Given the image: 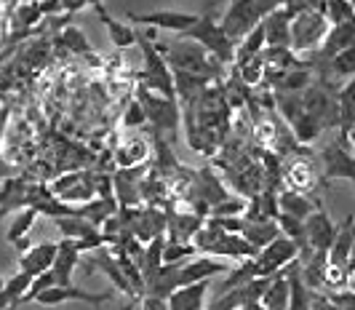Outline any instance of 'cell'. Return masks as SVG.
I'll list each match as a JSON object with an SVG mask.
<instances>
[{
    "label": "cell",
    "mask_w": 355,
    "mask_h": 310,
    "mask_svg": "<svg viewBox=\"0 0 355 310\" xmlns=\"http://www.w3.org/2000/svg\"><path fill=\"white\" fill-rule=\"evenodd\" d=\"M137 24H147V27H160V30H174V33H187L190 27H196L200 17L198 14H184V11H153V14H128Z\"/></svg>",
    "instance_id": "obj_13"
},
{
    "label": "cell",
    "mask_w": 355,
    "mask_h": 310,
    "mask_svg": "<svg viewBox=\"0 0 355 310\" xmlns=\"http://www.w3.org/2000/svg\"><path fill=\"white\" fill-rule=\"evenodd\" d=\"M329 73L334 78H355V43L329 62Z\"/></svg>",
    "instance_id": "obj_33"
},
{
    "label": "cell",
    "mask_w": 355,
    "mask_h": 310,
    "mask_svg": "<svg viewBox=\"0 0 355 310\" xmlns=\"http://www.w3.org/2000/svg\"><path fill=\"white\" fill-rule=\"evenodd\" d=\"M350 3H353V8H355V0H350Z\"/></svg>",
    "instance_id": "obj_46"
},
{
    "label": "cell",
    "mask_w": 355,
    "mask_h": 310,
    "mask_svg": "<svg viewBox=\"0 0 355 310\" xmlns=\"http://www.w3.org/2000/svg\"><path fill=\"white\" fill-rule=\"evenodd\" d=\"M35 219H37V209H33V206L19 209L14 222H11V227H8V233H6V238H8L14 246L24 243V238H27V233H30V227L35 225Z\"/></svg>",
    "instance_id": "obj_28"
},
{
    "label": "cell",
    "mask_w": 355,
    "mask_h": 310,
    "mask_svg": "<svg viewBox=\"0 0 355 310\" xmlns=\"http://www.w3.org/2000/svg\"><path fill=\"white\" fill-rule=\"evenodd\" d=\"M24 3H40V0H24Z\"/></svg>",
    "instance_id": "obj_44"
},
{
    "label": "cell",
    "mask_w": 355,
    "mask_h": 310,
    "mask_svg": "<svg viewBox=\"0 0 355 310\" xmlns=\"http://www.w3.org/2000/svg\"><path fill=\"white\" fill-rule=\"evenodd\" d=\"M3 284H6V281H3V278H0V289H3Z\"/></svg>",
    "instance_id": "obj_45"
},
{
    "label": "cell",
    "mask_w": 355,
    "mask_h": 310,
    "mask_svg": "<svg viewBox=\"0 0 355 310\" xmlns=\"http://www.w3.org/2000/svg\"><path fill=\"white\" fill-rule=\"evenodd\" d=\"M37 6H40V14L43 17H53V14H62L64 11L62 8V0H40Z\"/></svg>",
    "instance_id": "obj_41"
},
{
    "label": "cell",
    "mask_w": 355,
    "mask_h": 310,
    "mask_svg": "<svg viewBox=\"0 0 355 310\" xmlns=\"http://www.w3.org/2000/svg\"><path fill=\"white\" fill-rule=\"evenodd\" d=\"M211 289V281H200L190 286H179L168 294V310H206V294Z\"/></svg>",
    "instance_id": "obj_14"
},
{
    "label": "cell",
    "mask_w": 355,
    "mask_h": 310,
    "mask_svg": "<svg viewBox=\"0 0 355 310\" xmlns=\"http://www.w3.org/2000/svg\"><path fill=\"white\" fill-rule=\"evenodd\" d=\"M288 297H291V289H288V278H286V270L270 278V286L262 294V308L265 310H288Z\"/></svg>",
    "instance_id": "obj_23"
},
{
    "label": "cell",
    "mask_w": 355,
    "mask_h": 310,
    "mask_svg": "<svg viewBox=\"0 0 355 310\" xmlns=\"http://www.w3.org/2000/svg\"><path fill=\"white\" fill-rule=\"evenodd\" d=\"M62 43H64L67 49H72L75 54H91L89 40H86V35H83L78 27H67V30L62 33Z\"/></svg>",
    "instance_id": "obj_36"
},
{
    "label": "cell",
    "mask_w": 355,
    "mask_h": 310,
    "mask_svg": "<svg viewBox=\"0 0 355 310\" xmlns=\"http://www.w3.org/2000/svg\"><path fill=\"white\" fill-rule=\"evenodd\" d=\"M281 86H284L288 94L304 92L310 86V73L307 70H288V73L281 75Z\"/></svg>",
    "instance_id": "obj_35"
},
{
    "label": "cell",
    "mask_w": 355,
    "mask_h": 310,
    "mask_svg": "<svg viewBox=\"0 0 355 310\" xmlns=\"http://www.w3.org/2000/svg\"><path fill=\"white\" fill-rule=\"evenodd\" d=\"M304 233H307V243H310L313 252L329 255V249H331L334 241H337L339 227L334 225V219L329 217V212L315 209L310 217L304 219Z\"/></svg>",
    "instance_id": "obj_10"
},
{
    "label": "cell",
    "mask_w": 355,
    "mask_h": 310,
    "mask_svg": "<svg viewBox=\"0 0 355 310\" xmlns=\"http://www.w3.org/2000/svg\"><path fill=\"white\" fill-rule=\"evenodd\" d=\"M286 278H288V289H291L288 310H310L313 292L307 289V284L302 281V265H300V259L286 270Z\"/></svg>",
    "instance_id": "obj_20"
},
{
    "label": "cell",
    "mask_w": 355,
    "mask_h": 310,
    "mask_svg": "<svg viewBox=\"0 0 355 310\" xmlns=\"http://www.w3.org/2000/svg\"><path fill=\"white\" fill-rule=\"evenodd\" d=\"M320 161H323V177L326 180H347V182L355 184V153H350L345 137H339L337 142L326 147L320 153Z\"/></svg>",
    "instance_id": "obj_8"
},
{
    "label": "cell",
    "mask_w": 355,
    "mask_h": 310,
    "mask_svg": "<svg viewBox=\"0 0 355 310\" xmlns=\"http://www.w3.org/2000/svg\"><path fill=\"white\" fill-rule=\"evenodd\" d=\"M353 43H355V19L353 21H345V24H331L326 40L320 43V59L331 62L339 51L350 49Z\"/></svg>",
    "instance_id": "obj_17"
},
{
    "label": "cell",
    "mask_w": 355,
    "mask_h": 310,
    "mask_svg": "<svg viewBox=\"0 0 355 310\" xmlns=\"http://www.w3.org/2000/svg\"><path fill=\"white\" fill-rule=\"evenodd\" d=\"M110 297H112V289H107V292H89V289H80V286L70 284V286H51V289H46L35 302L43 305V308H56V305H64V302H86L91 308H102L105 302H110Z\"/></svg>",
    "instance_id": "obj_7"
},
{
    "label": "cell",
    "mask_w": 355,
    "mask_h": 310,
    "mask_svg": "<svg viewBox=\"0 0 355 310\" xmlns=\"http://www.w3.org/2000/svg\"><path fill=\"white\" fill-rule=\"evenodd\" d=\"M310 310H342V308H339V305L334 302V300H331V297H329V294L313 292V302H310Z\"/></svg>",
    "instance_id": "obj_40"
},
{
    "label": "cell",
    "mask_w": 355,
    "mask_h": 310,
    "mask_svg": "<svg viewBox=\"0 0 355 310\" xmlns=\"http://www.w3.org/2000/svg\"><path fill=\"white\" fill-rule=\"evenodd\" d=\"M94 259H96V265H99V268H102V270L112 278V284H115L121 292L128 294V297H134V300H139V297H137V292H134V286H131V281L125 278L123 268L118 265V259H112V257H107V255H96Z\"/></svg>",
    "instance_id": "obj_29"
},
{
    "label": "cell",
    "mask_w": 355,
    "mask_h": 310,
    "mask_svg": "<svg viewBox=\"0 0 355 310\" xmlns=\"http://www.w3.org/2000/svg\"><path fill=\"white\" fill-rule=\"evenodd\" d=\"M166 62L174 67V73L198 75V78H206V80H211L216 75V67H219V62L200 43L184 40V37H177L174 43H168Z\"/></svg>",
    "instance_id": "obj_1"
},
{
    "label": "cell",
    "mask_w": 355,
    "mask_h": 310,
    "mask_svg": "<svg viewBox=\"0 0 355 310\" xmlns=\"http://www.w3.org/2000/svg\"><path fill=\"white\" fill-rule=\"evenodd\" d=\"M323 17L329 24H345L355 19V8L350 0H323Z\"/></svg>",
    "instance_id": "obj_31"
},
{
    "label": "cell",
    "mask_w": 355,
    "mask_h": 310,
    "mask_svg": "<svg viewBox=\"0 0 355 310\" xmlns=\"http://www.w3.org/2000/svg\"><path fill=\"white\" fill-rule=\"evenodd\" d=\"M56 255H59V243H51V241L35 243V246H30L27 252L19 255V273H27L33 278L49 273L53 262H56Z\"/></svg>",
    "instance_id": "obj_12"
},
{
    "label": "cell",
    "mask_w": 355,
    "mask_h": 310,
    "mask_svg": "<svg viewBox=\"0 0 355 310\" xmlns=\"http://www.w3.org/2000/svg\"><path fill=\"white\" fill-rule=\"evenodd\" d=\"M329 297L337 302L342 310H355V292L350 289H339V292H329Z\"/></svg>",
    "instance_id": "obj_38"
},
{
    "label": "cell",
    "mask_w": 355,
    "mask_h": 310,
    "mask_svg": "<svg viewBox=\"0 0 355 310\" xmlns=\"http://www.w3.org/2000/svg\"><path fill=\"white\" fill-rule=\"evenodd\" d=\"M179 37H184V40H196L200 43L209 54L219 62V64H227V62H235V43H232L227 33L222 30V24L211 17V14H206V17H200L196 21V27H190L187 33H182Z\"/></svg>",
    "instance_id": "obj_2"
},
{
    "label": "cell",
    "mask_w": 355,
    "mask_h": 310,
    "mask_svg": "<svg viewBox=\"0 0 355 310\" xmlns=\"http://www.w3.org/2000/svg\"><path fill=\"white\" fill-rule=\"evenodd\" d=\"M198 249L190 241H168L163 249V265H184L190 262V255H196Z\"/></svg>",
    "instance_id": "obj_32"
},
{
    "label": "cell",
    "mask_w": 355,
    "mask_h": 310,
    "mask_svg": "<svg viewBox=\"0 0 355 310\" xmlns=\"http://www.w3.org/2000/svg\"><path fill=\"white\" fill-rule=\"evenodd\" d=\"M294 8L291 6H281L275 11H270L262 19L265 27V37L270 49H291V21H294Z\"/></svg>",
    "instance_id": "obj_11"
},
{
    "label": "cell",
    "mask_w": 355,
    "mask_h": 310,
    "mask_svg": "<svg viewBox=\"0 0 355 310\" xmlns=\"http://www.w3.org/2000/svg\"><path fill=\"white\" fill-rule=\"evenodd\" d=\"M144 121H147V115H144L142 102H134L131 110H128V115L123 118V123L125 126H139V123H144Z\"/></svg>",
    "instance_id": "obj_39"
},
{
    "label": "cell",
    "mask_w": 355,
    "mask_h": 310,
    "mask_svg": "<svg viewBox=\"0 0 355 310\" xmlns=\"http://www.w3.org/2000/svg\"><path fill=\"white\" fill-rule=\"evenodd\" d=\"M331 30L329 19L318 8H302L291 21V51H313L326 40Z\"/></svg>",
    "instance_id": "obj_5"
},
{
    "label": "cell",
    "mask_w": 355,
    "mask_h": 310,
    "mask_svg": "<svg viewBox=\"0 0 355 310\" xmlns=\"http://www.w3.org/2000/svg\"><path fill=\"white\" fill-rule=\"evenodd\" d=\"M326 275H329V255L315 252L310 259H304L302 281L307 284L310 292H318L320 286H326Z\"/></svg>",
    "instance_id": "obj_25"
},
{
    "label": "cell",
    "mask_w": 355,
    "mask_h": 310,
    "mask_svg": "<svg viewBox=\"0 0 355 310\" xmlns=\"http://www.w3.org/2000/svg\"><path fill=\"white\" fill-rule=\"evenodd\" d=\"M30 284H33V275H27V273L11 275V278L3 284V289H0V310H17L19 302H21V297L30 289Z\"/></svg>",
    "instance_id": "obj_24"
},
{
    "label": "cell",
    "mask_w": 355,
    "mask_h": 310,
    "mask_svg": "<svg viewBox=\"0 0 355 310\" xmlns=\"http://www.w3.org/2000/svg\"><path fill=\"white\" fill-rule=\"evenodd\" d=\"M209 80L206 78H198V75H187V73H174V86H177V94H184V96H196L198 92H203Z\"/></svg>",
    "instance_id": "obj_34"
},
{
    "label": "cell",
    "mask_w": 355,
    "mask_h": 310,
    "mask_svg": "<svg viewBox=\"0 0 355 310\" xmlns=\"http://www.w3.org/2000/svg\"><path fill=\"white\" fill-rule=\"evenodd\" d=\"M86 6H89V0H62V8H64L67 14H75V11L86 8Z\"/></svg>",
    "instance_id": "obj_42"
},
{
    "label": "cell",
    "mask_w": 355,
    "mask_h": 310,
    "mask_svg": "<svg viewBox=\"0 0 355 310\" xmlns=\"http://www.w3.org/2000/svg\"><path fill=\"white\" fill-rule=\"evenodd\" d=\"M134 177H137V171L123 169V171L115 177V182H112V190H115L118 201L123 203V206H134V203L139 201V193H137V182H134Z\"/></svg>",
    "instance_id": "obj_30"
},
{
    "label": "cell",
    "mask_w": 355,
    "mask_h": 310,
    "mask_svg": "<svg viewBox=\"0 0 355 310\" xmlns=\"http://www.w3.org/2000/svg\"><path fill=\"white\" fill-rule=\"evenodd\" d=\"M315 209H320L318 203L313 201V198H307L304 193H300V190H284L281 196H278V212L281 214H288V217H297V219H307Z\"/></svg>",
    "instance_id": "obj_19"
},
{
    "label": "cell",
    "mask_w": 355,
    "mask_h": 310,
    "mask_svg": "<svg viewBox=\"0 0 355 310\" xmlns=\"http://www.w3.org/2000/svg\"><path fill=\"white\" fill-rule=\"evenodd\" d=\"M142 107L147 121L155 128H163V131H177L179 126V105L174 99H166L155 92H144L142 86Z\"/></svg>",
    "instance_id": "obj_9"
},
{
    "label": "cell",
    "mask_w": 355,
    "mask_h": 310,
    "mask_svg": "<svg viewBox=\"0 0 355 310\" xmlns=\"http://www.w3.org/2000/svg\"><path fill=\"white\" fill-rule=\"evenodd\" d=\"M168 217V241H190V238H196V233L206 225L203 217H198V214H182V212H171V214H166Z\"/></svg>",
    "instance_id": "obj_22"
},
{
    "label": "cell",
    "mask_w": 355,
    "mask_h": 310,
    "mask_svg": "<svg viewBox=\"0 0 355 310\" xmlns=\"http://www.w3.org/2000/svg\"><path fill=\"white\" fill-rule=\"evenodd\" d=\"M265 46H267L265 27H262V24H257L249 35L235 46V62H238V64H243V62H249V59H254V56H259Z\"/></svg>",
    "instance_id": "obj_27"
},
{
    "label": "cell",
    "mask_w": 355,
    "mask_h": 310,
    "mask_svg": "<svg viewBox=\"0 0 355 310\" xmlns=\"http://www.w3.org/2000/svg\"><path fill=\"white\" fill-rule=\"evenodd\" d=\"M78 265H80V249H78V243L70 241V238H62L59 255H56V262H53L51 268V273L56 275V286H70L72 273H75Z\"/></svg>",
    "instance_id": "obj_15"
},
{
    "label": "cell",
    "mask_w": 355,
    "mask_h": 310,
    "mask_svg": "<svg viewBox=\"0 0 355 310\" xmlns=\"http://www.w3.org/2000/svg\"><path fill=\"white\" fill-rule=\"evenodd\" d=\"M300 259V246L286 236H278L270 246H265L259 255L249 259L254 278H272V275L288 270Z\"/></svg>",
    "instance_id": "obj_4"
},
{
    "label": "cell",
    "mask_w": 355,
    "mask_h": 310,
    "mask_svg": "<svg viewBox=\"0 0 355 310\" xmlns=\"http://www.w3.org/2000/svg\"><path fill=\"white\" fill-rule=\"evenodd\" d=\"M94 11H96V17L102 19V24H105L107 33H110V40H112L118 49L137 46V33H134V30H131L125 21H118V19L110 17V11H107L102 3H99V6H94Z\"/></svg>",
    "instance_id": "obj_21"
},
{
    "label": "cell",
    "mask_w": 355,
    "mask_h": 310,
    "mask_svg": "<svg viewBox=\"0 0 355 310\" xmlns=\"http://www.w3.org/2000/svg\"><path fill=\"white\" fill-rule=\"evenodd\" d=\"M137 43H139L144 54V83H147V89L177 102V86H174V75H171V64L166 62V54L158 51L155 43L147 40L144 35H137Z\"/></svg>",
    "instance_id": "obj_3"
},
{
    "label": "cell",
    "mask_w": 355,
    "mask_h": 310,
    "mask_svg": "<svg viewBox=\"0 0 355 310\" xmlns=\"http://www.w3.org/2000/svg\"><path fill=\"white\" fill-rule=\"evenodd\" d=\"M262 19H265V14H262L257 0H232L230 8L225 11V17H222L219 24L227 33V37L238 46L257 24H262Z\"/></svg>",
    "instance_id": "obj_6"
},
{
    "label": "cell",
    "mask_w": 355,
    "mask_h": 310,
    "mask_svg": "<svg viewBox=\"0 0 355 310\" xmlns=\"http://www.w3.org/2000/svg\"><path fill=\"white\" fill-rule=\"evenodd\" d=\"M53 222H56L62 238H70V241H86V238L99 236V227L91 225L89 219L78 217V214H72V217H59V219H53Z\"/></svg>",
    "instance_id": "obj_26"
},
{
    "label": "cell",
    "mask_w": 355,
    "mask_h": 310,
    "mask_svg": "<svg viewBox=\"0 0 355 310\" xmlns=\"http://www.w3.org/2000/svg\"><path fill=\"white\" fill-rule=\"evenodd\" d=\"M257 255H259V252H257L243 236H238V233H225V236L211 246V252H209V257H219V259H241V262L254 259Z\"/></svg>",
    "instance_id": "obj_16"
},
{
    "label": "cell",
    "mask_w": 355,
    "mask_h": 310,
    "mask_svg": "<svg viewBox=\"0 0 355 310\" xmlns=\"http://www.w3.org/2000/svg\"><path fill=\"white\" fill-rule=\"evenodd\" d=\"M91 6H99V3H102V0H89Z\"/></svg>",
    "instance_id": "obj_43"
},
{
    "label": "cell",
    "mask_w": 355,
    "mask_h": 310,
    "mask_svg": "<svg viewBox=\"0 0 355 310\" xmlns=\"http://www.w3.org/2000/svg\"><path fill=\"white\" fill-rule=\"evenodd\" d=\"M37 19H43L37 3H24V6L19 8V21H21V24H35Z\"/></svg>",
    "instance_id": "obj_37"
},
{
    "label": "cell",
    "mask_w": 355,
    "mask_h": 310,
    "mask_svg": "<svg viewBox=\"0 0 355 310\" xmlns=\"http://www.w3.org/2000/svg\"><path fill=\"white\" fill-rule=\"evenodd\" d=\"M241 236L246 238V241H249L257 252H262L265 246H270L275 238L281 236V230H278V222H275V219L249 222V219L243 217V230H241Z\"/></svg>",
    "instance_id": "obj_18"
}]
</instances>
